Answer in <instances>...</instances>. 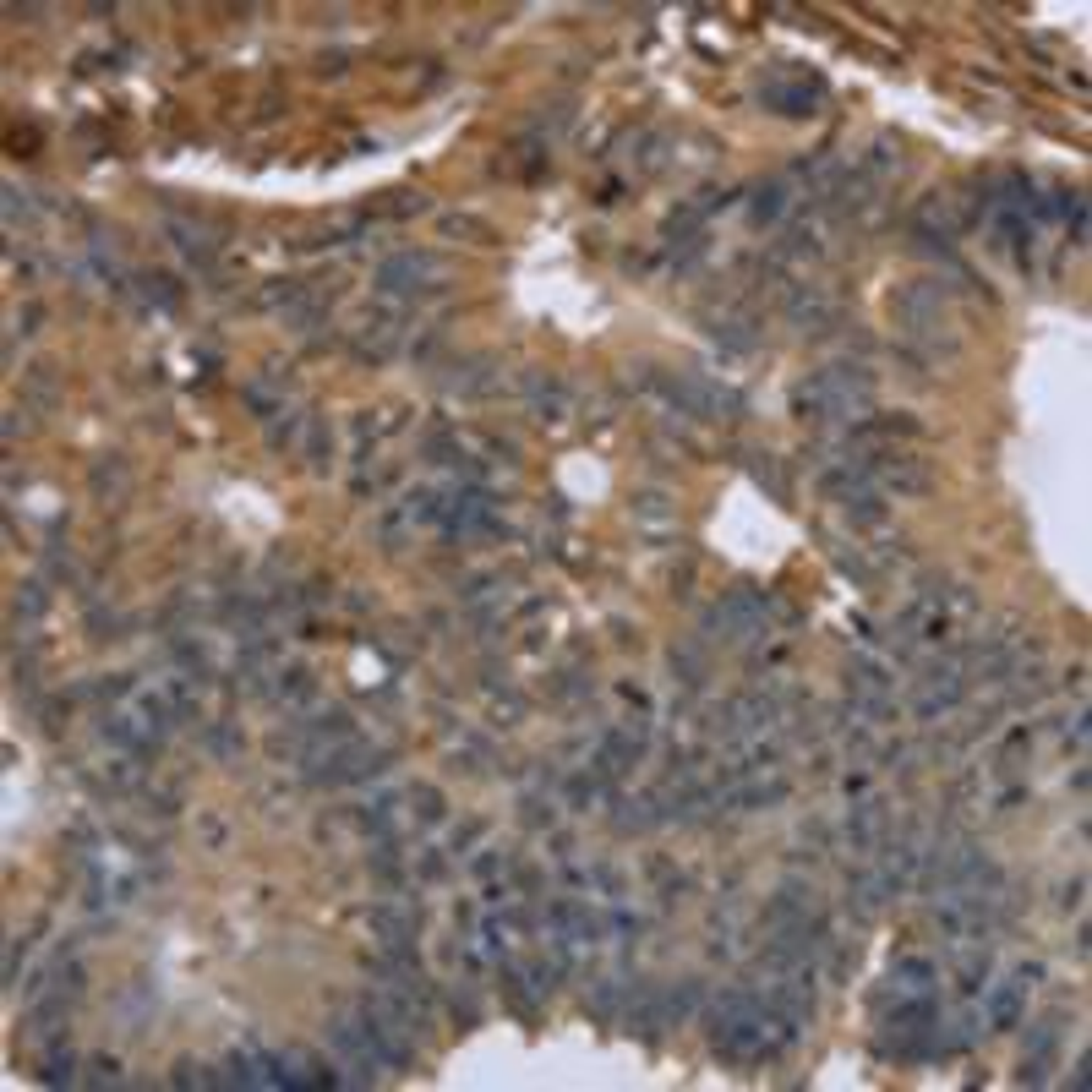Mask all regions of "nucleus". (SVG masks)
Here are the masks:
<instances>
[{"instance_id": "obj_1", "label": "nucleus", "mask_w": 1092, "mask_h": 1092, "mask_svg": "<svg viewBox=\"0 0 1092 1092\" xmlns=\"http://www.w3.org/2000/svg\"><path fill=\"white\" fill-rule=\"evenodd\" d=\"M989 1016H994V1027H1011L1016 1021V989H1000L994 1005H989Z\"/></svg>"}]
</instances>
